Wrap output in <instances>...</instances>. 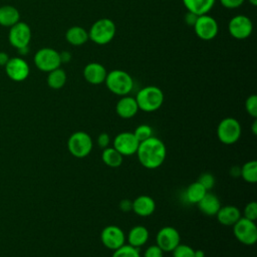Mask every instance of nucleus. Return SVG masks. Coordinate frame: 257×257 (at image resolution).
<instances>
[{
  "label": "nucleus",
  "instance_id": "13",
  "mask_svg": "<svg viewBox=\"0 0 257 257\" xmlns=\"http://www.w3.org/2000/svg\"><path fill=\"white\" fill-rule=\"evenodd\" d=\"M180 233L172 226L161 228L156 236V244L164 252H172L180 244Z\"/></svg>",
  "mask_w": 257,
  "mask_h": 257
},
{
  "label": "nucleus",
  "instance_id": "16",
  "mask_svg": "<svg viewBox=\"0 0 257 257\" xmlns=\"http://www.w3.org/2000/svg\"><path fill=\"white\" fill-rule=\"evenodd\" d=\"M107 71L105 67L98 62H90L83 68V77L90 84H100L104 82Z\"/></svg>",
  "mask_w": 257,
  "mask_h": 257
},
{
  "label": "nucleus",
  "instance_id": "8",
  "mask_svg": "<svg viewBox=\"0 0 257 257\" xmlns=\"http://www.w3.org/2000/svg\"><path fill=\"white\" fill-rule=\"evenodd\" d=\"M35 66L44 72H49L60 67L61 60L59 52L50 47L40 48L33 57Z\"/></svg>",
  "mask_w": 257,
  "mask_h": 257
},
{
  "label": "nucleus",
  "instance_id": "25",
  "mask_svg": "<svg viewBox=\"0 0 257 257\" xmlns=\"http://www.w3.org/2000/svg\"><path fill=\"white\" fill-rule=\"evenodd\" d=\"M102 162L110 168H118L123 161V156L119 154L113 147L105 148L101 153Z\"/></svg>",
  "mask_w": 257,
  "mask_h": 257
},
{
  "label": "nucleus",
  "instance_id": "45",
  "mask_svg": "<svg viewBox=\"0 0 257 257\" xmlns=\"http://www.w3.org/2000/svg\"><path fill=\"white\" fill-rule=\"evenodd\" d=\"M253 6H256L257 5V0H248Z\"/></svg>",
  "mask_w": 257,
  "mask_h": 257
},
{
  "label": "nucleus",
  "instance_id": "33",
  "mask_svg": "<svg viewBox=\"0 0 257 257\" xmlns=\"http://www.w3.org/2000/svg\"><path fill=\"white\" fill-rule=\"evenodd\" d=\"M244 218H247L251 221H256L257 219V203L255 201L249 202L248 204H246L245 208H244Z\"/></svg>",
  "mask_w": 257,
  "mask_h": 257
},
{
  "label": "nucleus",
  "instance_id": "3",
  "mask_svg": "<svg viewBox=\"0 0 257 257\" xmlns=\"http://www.w3.org/2000/svg\"><path fill=\"white\" fill-rule=\"evenodd\" d=\"M104 82L110 92L119 96L127 95L134 87L132 76L121 69H113L107 72Z\"/></svg>",
  "mask_w": 257,
  "mask_h": 257
},
{
  "label": "nucleus",
  "instance_id": "4",
  "mask_svg": "<svg viewBox=\"0 0 257 257\" xmlns=\"http://www.w3.org/2000/svg\"><path fill=\"white\" fill-rule=\"evenodd\" d=\"M115 31V24L111 19L100 18L91 25L88 31V38L98 45H104L113 39Z\"/></svg>",
  "mask_w": 257,
  "mask_h": 257
},
{
  "label": "nucleus",
  "instance_id": "29",
  "mask_svg": "<svg viewBox=\"0 0 257 257\" xmlns=\"http://www.w3.org/2000/svg\"><path fill=\"white\" fill-rule=\"evenodd\" d=\"M111 257H141L139 248L124 244L118 249L114 250Z\"/></svg>",
  "mask_w": 257,
  "mask_h": 257
},
{
  "label": "nucleus",
  "instance_id": "1",
  "mask_svg": "<svg viewBox=\"0 0 257 257\" xmlns=\"http://www.w3.org/2000/svg\"><path fill=\"white\" fill-rule=\"evenodd\" d=\"M136 154L143 167L155 170L163 165L167 156V149L160 139L153 136L139 144Z\"/></svg>",
  "mask_w": 257,
  "mask_h": 257
},
{
  "label": "nucleus",
  "instance_id": "23",
  "mask_svg": "<svg viewBox=\"0 0 257 257\" xmlns=\"http://www.w3.org/2000/svg\"><path fill=\"white\" fill-rule=\"evenodd\" d=\"M20 21V13L12 5H3L0 7V25L11 27Z\"/></svg>",
  "mask_w": 257,
  "mask_h": 257
},
{
  "label": "nucleus",
  "instance_id": "28",
  "mask_svg": "<svg viewBox=\"0 0 257 257\" xmlns=\"http://www.w3.org/2000/svg\"><path fill=\"white\" fill-rule=\"evenodd\" d=\"M243 180L250 184L257 182V162L255 160L246 162L241 167V175Z\"/></svg>",
  "mask_w": 257,
  "mask_h": 257
},
{
  "label": "nucleus",
  "instance_id": "34",
  "mask_svg": "<svg viewBox=\"0 0 257 257\" xmlns=\"http://www.w3.org/2000/svg\"><path fill=\"white\" fill-rule=\"evenodd\" d=\"M198 182H199L207 191H209V190H211V189L214 187V185H215V178H214V176H213L212 174H210V173H204V174H202V175L199 177Z\"/></svg>",
  "mask_w": 257,
  "mask_h": 257
},
{
  "label": "nucleus",
  "instance_id": "43",
  "mask_svg": "<svg viewBox=\"0 0 257 257\" xmlns=\"http://www.w3.org/2000/svg\"><path fill=\"white\" fill-rule=\"evenodd\" d=\"M252 133L255 136L257 135V119L256 118H254V121L252 123Z\"/></svg>",
  "mask_w": 257,
  "mask_h": 257
},
{
  "label": "nucleus",
  "instance_id": "15",
  "mask_svg": "<svg viewBox=\"0 0 257 257\" xmlns=\"http://www.w3.org/2000/svg\"><path fill=\"white\" fill-rule=\"evenodd\" d=\"M140 142L135 137L134 133L122 132L116 135L113 139V148L124 156H133L137 153Z\"/></svg>",
  "mask_w": 257,
  "mask_h": 257
},
{
  "label": "nucleus",
  "instance_id": "21",
  "mask_svg": "<svg viewBox=\"0 0 257 257\" xmlns=\"http://www.w3.org/2000/svg\"><path fill=\"white\" fill-rule=\"evenodd\" d=\"M149 237L150 233L148 229L145 226L137 225L133 227L127 234V244L133 247L140 248L148 242Z\"/></svg>",
  "mask_w": 257,
  "mask_h": 257
},
{
  "label": "nucleus",
  "instance_id": "18",
  "mask_svg": "<svg viewBox=\"0 0 257 257\" xmlns=\"http://www.w3.org/2000/svg\"><path fill=\"white\" fill-rule=\"evenodd\" d=\"M156 210L155 200L147 195L137 197L133 201V211L135 214L141 217L151 216Z\"/></svg>",
  "mask_w": 257,
  "mask_h": 257
},
{
  "label": "nucleus",
  "instance_id": "24",
  "mask_svg": "<svg viewBox=\"0 0 257 257\" xmlns=\"http://www.w3.org/2000/svg\"><path fill=\"white\" fill-rule=\"evenodd\" d=\"M66 41L74 46H79L84 44L88 38V32L80 26H72L65 32Z\"/></svg>",
  "mask_w": 257,
  "mask_h": 257
},
{
  "label": "nucleus",
  "instance_id": "31",
  "mask_svg": "<svg viewBox=\"0 0 257 257\" xmlns=\"http://www.w3.org/2000/svg\"><path fill=\"white\" fill-rule=\"evenodd\" d=\"M172 252L173 257H195V249L186 244H179Z\"/></svg>",
  "mask_w": 257,
  "mask_h": 257
},
{
  "label": "nucleus",
  "instance_id": "27",
  "mask_svg": "<svg viewBox=\"0 0 257 257\" xmlns=\"http://www.w3.org/2000/svg\"><path fill=\"white\" fill-rule=\"evenodd\" d=\"M66 79H67V76L65 71L60 67H58L48 72L47 84L52 89H59L64 86Z\"/></svg>",
  "mask_w": 257,
  "mask_h": 257
},
{
  "label": "nucleus",
  "instance_id": "39",
  "mask_svg": "<svg viewBox=\"0 0 257 257\" xmlns=\"http://www.w3.org/2000/svg\"><path fill=\"white\" fill-rule=\"evenodd\" d=\"M197 18H198L197 15H195V14H193V13H191V12H188V13L186 14V16H185V21H186V23H187L189 26H194V24H195Z\"/></svg>",
  "mask_w": 257,
  "mask_h": 257
},
{
  "label": "nucleus",
  "instance_id": "5",
  "mask_svg": "<svg viewBox=\"0 0 257 257\" xmlns=\"http://www.w3.org/2000/svg\"><path fill=\"white\" fill-rule=\"evenodd\" d=\"M93 147L91 137L82 131L73 133L67 141V149L69 153L78 159L87 157Z\"/></svg>",
  "mask_w": 257,
  "mask_h": 257
},
{
  "label": "nucleus",
  "instance_id": "9",
  "mask_svg": "<svg viewBox=\"0 0 257 257\" xmlns=\"http://www.w3.org/2000/svg\"><path fill=\"white\" fill-rule=\"evenodd\" d=\"M193 27L196 35L205 41L214 39L217 36L219 30L218 22L216 19L207 14L198 16Z\"/></svg>",
  "mask_w": 257,
  "mask_h": 257
},
{
  "label": "nucleus",
  "instance_id": "11",
  "mask_svg": "<svg viewBox=\"0 0 257 257\" xmlns=\"http://www.w3.org/2000/svg\"><path fill=\"white\" fill-rule=\"evenodd\" d=\"M228 31L232 37L238 40L248 38L253 31V24L249 17L243 14L234 16L228 24Z\"/></svg>",
  "mask_w": 257,
  "mask_h": 257
},
{
  "label": "nucleus",
  "instance_id": "44",
  "mask_svg": "<svg viewBox=\"0 0 257 257\" xmlns=\"http://www.w3.org/2000/svg\"><path fill=\"white\" fill-rule=\"evenodd\" d=\"M195 257H205L203 250H195Z\"/></svg>",
  "mask_w": 257,
  "mask_h": 257
},
{
  "label": "nucleus",
  "instance_id": "38",
  "mask_svg": "<svg viewBox=\"0 0 257 257\" xmlns=\"http://www.w3.org/2000/svg\"><path fill=\"white\" fill-rule=\"evenodd\" d=\"M119 209L123 213H127L130 211H133V201L128 199H122L119 202Z\"/></svg>",
  "mask_w": 257,
  "mask_h": 257
},
{
  "label": "nucleus",
  "instance_id": "42",
  "mask_svg": "<svg viewBox=\"0 0 257 257\" xmlns=\"http://www.w3.org/2000/svg\"><path fill=\"white\" fill-rule=\"evenodd\" d=\"M230 175L233 177H239L241 175V168L238 166H234L230 170Z\"/></svg>",
  "mask_w": 257,
  "mask_h": 257
},
{
  "label": "nucleus",
  "instance_id": "32",
  "mask_svg": "<svg viewBox=\"0 0 257 257\" xmlns=\"http://www.w3.org/2000/svg\"><path fill=\"white\" fill-rule=\"evenodd\" d=\"M245 109L247 113L253 118L257 117V96L256 94H251L246 98Z\"/></svg>",
  "mask_w": 257,
  "mask_h": 257
},
{
  "label": "nucleus",
  "instance_id": "20",
  "mask_svg": "<svg viewBox=\"0 0 257 257\" xmlns=\"http://www.w3.org/2000/svg\"><path fill=\"white\" fill-rule=\"evenodd\" d=\"M216 216L219 223L225 226H233L242 217L240 210L233 205L221 206Z\"/></svg>",
  "mask_w": 257,
  "mask_h": 257
},
{
  "label": "nucleus",
  "instance_id": "22",
  "mask_svg": "<svg viewBox=\"0 0 257 257\" xmlns=\"http://www.w3.org/2000/svg\"><path fill=\"white\" fill-rule=\"evenodd\" d=\"M184 6L188 10L197 16L207 14L214 6L215 0H182Z\"/></svg>",
  "mask_w": 257,
  "mask_h": 257
},
{
  "label": "nucleus",
  "instance_id": "40",
  "mask_svg": "<svg viewBox=\"0 0 257 257\" xmlns=\"http://www.w3.org/2000/svg\"><path fill=\"white\" fill-rule=\"evenodd\" d=\"M9 58L10 57L8 56V54L6 52L0 51V66H5L9 60Z\"/></svg>",
  "mask_w": 257,
  "mask_h": 257
},
{
  "label": "nucleus",
  "instance_id": "14",
  "mask_svg": "<svg viewBox=\"0 0 257 257\" xmlns=\"http://www.w3.org/2000/svg\"><path fill=\"white\" fill-rule=\"evenodd\" d=\"M7 76L13 81H23L25 80L30 72V68L26 60L22 57L16 56L9 58L8 62L4 66Z\"/></svg>",
  "mask_w": 257,
  "mask_h": 257
},
{
  "label": "nucleus",
  "instance_id": "41",
  "mask_svg": "<svg viewBox=\"0 0 257 257\" xmlns=\"http://www.w3.org/2000/svg\"><path fill=\"white\" fill-rule=\"evenodd\" d=\"M59 55H60L61 63H62V62L66 63V62H68V61L71 59V54H70L68 51H63V52L59 53Z\"/></svg>",
  "mask_w": 257,
  "mask_h": 257
},
{
  "label": "nucleus",
  "instance_id": "35",
  "mask_svg": "<svg viewBox=\"0 0 257 257\" xmlns=\"http://www.w3.org/2000/svg\"><path fill=\"white\" fill-rule=\"evenodd\" d=\"M144 257H164V251L157 244L151 245L146 249Z\"/></svg>",
  "mask_w": 257,
  "mask_h": 257
},
{
  "label": "nucleus",
  "instance_id": "17",
  "mask_svg": "<svg viewBox=\"0 0 257 257\" xmlns=\"http://www.w3.org/2000/svg\"><path fill=\"white\" fill-rule=\"evenodd\" d=\"M115 111L121 118H132L139 111V106L137 100L133 96L123 95L116 102Z\"/></svg>",
  "mask_w": 257,
  "mask_h": 257
},
{
  "label": "nucleus",
  "instance_id": "2",
  "mask_svg": "<svg viewBox=\"0 0 257 257\" xmlns=\"http://www.w3.org/2000/svg\"><path fill=\"white\" fill-rule=\"evenodd\" d=\"M135 98L139 109L146 112H153L162 106L164 102V93L158 86L149 85L140 89Z\"/></svg>",
  "mask_w": 257,
  "mask_h": 257
},
{
  "label": "nucleus",
  "instance_id": "6",
  "mask_svg": "<svg viewBox=\"0 0 257 257\" xmlns=\"http://www.w3.org/2000/svg\"><path fill=\"white\" fill-rule=\"evenodd\" d=\"M217 137L225 145L235 144L241 137V124L234 117L223 118L217 126Z\"/></svg>",
  "mask_w": 257,
  "mask_h": 257
},
{
  "label": "nucleus",
  "instance_id": "7",
  "mask_svg": "<svg viewBox=\"0 0 257 257\" xmlns=\"http://www.w3.org/2000/svg\"><path fill=\"white\" fill-rule=\"evenodd\" d=\"M233 233L236 239L244 245H253L257 241V226L255 221L241 217L233 225Z\"/></svg>",
  "mask_w": 257,
  "mask_h": 257
},
{
  "label": "nucleus",
  "instance_id": "36",
  "mask_svg": "<svg viewBox=\"0 0 257 257\" xmlns=\"http://www.w3.org/2000/svg\"><path fill=\"white\" fill-rule=\"evenodd\" d=\"M244 1L245 0H220V3L227 9H235L240 7Z\"/></svg>",
  "mask_w": 257,
  "mask_h": 257
},
{
  "label": "nucleus",
  "instance_id": "26",
  "mask_svg": "<svg viewBox=\"0 0 257 257\" xmlns=\"http://www.w3.org/2000/svg\"><path fill=\"white\" fill-rule=\"evenodd\" d=\"M208 191L197 181L188 186L185 192L186 200L191 204H197Z\"/></svg>",
  "mask_w": 257,
  "mask_h": 257
},
{
  "label": "nucleus",
  "instance_id": "10",
  "mask_svg": "<svg viewBox=\"0 0 257 257\" xmlns=\"http://www.w3.org/2000/svg\"><path fill=\"white\" fill-rule=\"evenodd\" d=\"M8 40L17 49L28 47L31 40V29L29 25L23 21H19L11 26L8 33Z\"/></svg>",
  "mask_w": 257,
  "mask_h": 257
},
{
  "label": "nucleus",
  "instance_id": "12",
  "mask_svg": "<svg viewBox=\"0 0 257 257\" xmlns=\"http://www.w3.org/2000/svg\"><path fill=\"white\" fill-rule=\"evenodd\" d=\"M100 240L104 247L114 251L125 244V235L118 226L108 225L102 229Z\"/></svg>",
  "mask_w": 257,
  "mask_h": 257
},
{
  "label": "nucleus",
  "instance_id": "30",
  "mask_svg": "<svg viewBox=\"0 0 257 257\" xmlns=\"http://www.w3.org/2000/svg\"><path fill=\"white\" fill-rule=\"evenodd\" d=\"M133 133L140 143L153 137V128L149 124H145V123L137 126L135 132H133Z\"/></svg>",
  "mask_w": 257,
  "mask_h": 257
},
{
  "label": "nucleus",
  "instance_id": "37",
  "mask_svg": "<svg viewBox=\"0 0 257 257\" xmlns=\"http://www.w3.org/2000/svg\"><path fill=\"white\" fill-rule=\"evenodd\" d=\"M110 143V138L109 135L107 133H101L98 137H97V145L99 148H101L102 150L107 148L108 145Z\"/></svg>",
  "mask_w": 257,
  "mask_h": 257
},
{
  "label": "nucleus",
  "instance_id": "19",
  "mask_svg": "<svg viewBox=\"0 0 257 257\" xmlns=\"http://www.w3.org/2000/svg\"><path fill=\"white\" fill-rule=\"evenodd\" d=\"M199 210L207 216H216L221 207L219 198L210 192H207L205 196L197 203Z\"/></svg>",
  "mask_w": 257,
  "mask_h": 257
}]
</instances>
